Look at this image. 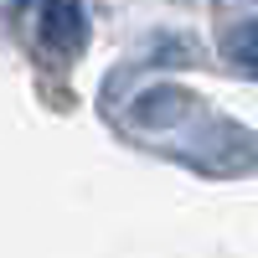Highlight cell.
Segmentation results:
<instances>
[{"label":"cell","instance_id":"1","mask_svg":"<svg viewBox=\"0 0 258 258\" xmlns=\"http://www.w3.org/2000/svg\"><path fill=\"white\" fill-rule=\"evenodd\" d=\"M41 41L52 52H83V41H88L83 0H41Z\"/></svg>","mask_w":258,"mask_h":258},{"label":"cell","instance_id":"2","mask_svg":"<svg viewBox=\"0 0 258 258\" xmlns=\"http://www.w3.org/2000/svg\"><path fill=\"white\" fill-rule=\"evenodd\" d=\"M227 52H232V62H243V68L258 73V26H248L243 36H232V47H227Z\"/></svg>","mask_w":258,"mask_h":258}]
</instances>
